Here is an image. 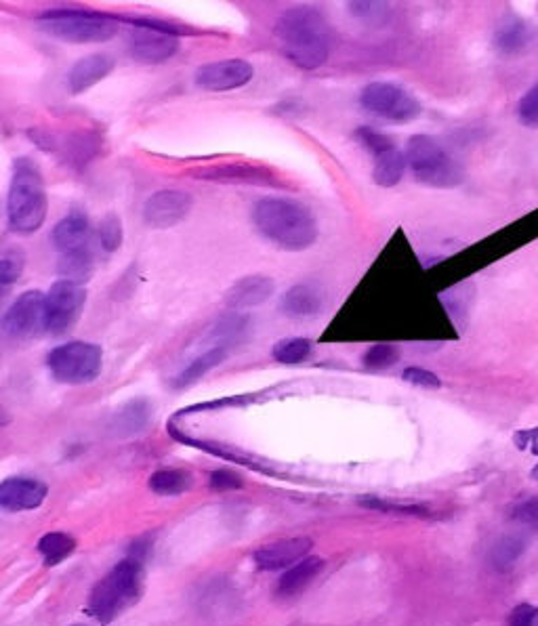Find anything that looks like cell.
Returning <instances> with one entry per match:
<instances>
[{"instance_id":"obj_1","label":"cell","mask_w":538,"mask_h":626,"mask_svg":"<svg viewBox=\"0 0 538 626\" xmlns=\"http://www.w3.org/2000/svg\"><path fill=\"white\" fill-rule=\"evenodd\" d=\"M274 34L284 55L301 70H316L326 64L333 32L318 9L293 7L284 11L276 22Z\"/></svg>"},{"instance_id":"obj_2","label":"cell","mask_w":538,"mask_h":626,"mask_svg":"<svg viewBox=\"0 0 538 626\" xmlns=\"http://www.w3.org/2000/svg\"><path fill=\"white\" fill-rule=\"evenodd\" d=\"M257 232L272 244L301 253L318 240V221L305 204L286 198H261L253 208Z\"/></svg>"},{"instance_id":"obj_3","label":"cell","mask_w":538,"mask_h":626,"mask_svg":"<svg viewBox=\"0 0 538 626\" xmlns=\"http://www.w3.org/2000/svg\"><path fill=\"white\" fill-rule=\"evenodd\" d=\"M49 213V198L40 166L28 158H17L7 196V217L13 232L34 234L43 227Z\"/></svg>"},{"instance_id":"obj_4","label":"cell","mask_w":538,"mask_h":626,"mask_svg":"<svg viewBox=\"0 0 538 626\" xmlns=\"http://www.w3.org/2000/svg\"><path fill=\"white\" fill-rule=\"evenodd\" d=\"M38 26L64 43L89 45L110 40L120 28V19L99 11L53 9L38 17Z\"/></svg>"},{"instance_id":"obj_5","label":"cell","mask_w":538,"mask_h":626,"mask_svg":"<svg viewBox=\"0 0 538 626\" xmlns=\"http://www.w3.org/2000/svg\"><path fill=\"white\" fill-rule=\"evenodd\" d=\"M406 162L417 181L429 187H454L463 181V166L431 135H412L406 143Z\"/></svg>"},{"instance_id":"obj_6","label":"cell","mask_w":538,"mask_h":626,"mask_svg":"<svg viewBox=\"0 0 538 626\" xmlns=\"http://www.w3.org/2000/svg\"><path fill=\"white\" fill-rule=\"evenodd\" d=\"M143 570L137 559H124L103 578L89 601V610L97 620L108 622L139 597Z\"/></svg>"},{"instance_id":"obj_7","label":"cell","mask_w":538,"mask_h":626,"mask_svg":"<svg viewBox=\"0 0 538 626\" xmlns=\"http://www.w3.org/2000/svg\"><path fill=\"white\" fill-rule=\"evenodd\" d=\"M103 351L95 343L70 341L49 351L47 368L51 377L66 385H85L99 377Z\"/></svg>"},{"instance_id":"obj_8","label":"cell","mask_w":538,"mask_h":626,"mask_svg":"<svg viewBox=\"0 0 538 626\" xmlns=\"http://www.w3.org/2000/svg\"><path fill=\"white\" fill-rule=\"evenodd\" d=\"M360 106L383 120L410 122L423 114V106L396 82H370L360 93Z\"/></svg>"},{"instance_id":"obj_9","label":"cell","mask_w":538,"mask_h":626,"mask_svg":"<svg viewBox=\"0 0 538 626\" xmlns=\"http://www.w3.org/2000/svg\"><path fill=\"white\" fill-rule=\"evenodd\" d=\"M85 305V288L68 280H57L45 295V330L51 335H64L80 320Z\"/></svg>"},{"instance_id":"obj_10","label":"cell","mask_w":538,"mask_h":626,"mask_svg":"<svg viewBox=\"0 0 538 626\" xmlns=\"http://www.w3.org/2000/svg\"><path fill=\"white\" fill-rule=\"evenodd\" d=\"M45 330V295L40 290H26L3 316V332L11 341H26Z\"/></svg>"},{"instance_id":"obj_11","label":"cell","mask_w":538,"mask_h":626,"mask_svg":"<svg viewBox=\"0 0 538 626\" xmlns=\"http://www.w3.org/2000/svg\"><path fill=\"white\" fill-rule=\"evenodd\" d=\"M255 68L246 59L213 61L196 70V87L209 93H225L240 89L253 80Z\"/></svg>"},{"instance_id":"obj_12","label":"cell","mask_w":538,"mask_h":626,"mask_svg":"<svg viewBox=\"0 0 538 626\" xmlns=\"http://www.w3.org/2000/svg\"><path fill=\"white\" fill-rule=\"evenodd\" d=\"M192 208V194L183 190H160L143 204V221L154 229H169L188 217Z\"/></svg>"},{"instance_id":"obj_13","label":"cell","mask_w":538,"mask_h":626,"mask_svg":"<svg viewBox=\"0 0 538 626\" xmlns=\"http://www.w3.org/2000/svg\"><path fill=\"white\" fill-rule=\"evenodd\" d=\"M129 51L141 64H164L179 51V36L137 26L129 38Z\"/></svg>"},{"instance_id":"obj_14","label":"cell","mask_w":538,"mask_h":626,"mask_svg":"<svg viewBox=\"0 0 538 626\" xmlns=\"http://www.w3.org/2000/svg\"><path fill=\"white\" fill-rule=\"evenodd\" d=\"M312 540L309 538H286V540H276L272 545H265L255 553V561L261 570L276 572V570H286L293 568L295 563L307 557V553L312 551Z\"/></svg>"},{"instance_id":"obj_15","label":"cell","mask_w":538,"mask_h":626,"mask_svg":"<svg viewBox=\"0 0 538 626\" xmlns=\"http://www.w3.org/2000/svg\"><path fill=\"white\" fill-rule=\"evenodd\" d=\"M47 486L30 477H9L0 484V505L7 511H30L45 503Z\"/></svg>"},{"instance_id":"obj_16","label":"cell","mask_w":538,"mask_h":626,"mask_svg":"<svg viewBox=\"0 0 538 626\" xmlns=\"http://www.w3.org/2000/svg\"><path fill=\"white\" fill-rule=\"evenodd\" d=\"M116 66L114 57L108 53H91L87 57L78 59L68 72V87L74 95L87 93L91 87L103 78H108Z\"/></svg>"},{"instance_id":"obj_17","label":"cell","mask_w":538,"mask_h":626,"mask_svg":"<svg viewBox=\"0 0 538 626\" xmlns=\"http://www.w3.org/2000/svg\"><path fill=\"white\" fill-rule=\"evenodd\" d=\"M51 242L61 255L72 253V250L91 246V223L89 217L80 211L68 213L59 219L51 232Z\"/></svg>"},{"instance_id":"obj_18","label":"cell","mask_w":538,"mask_h":626,"mask_svg":"<svg viewBox=\"0 0 538 626\" xmlns=\"http://www.w3.org/2000/svg\"><path fill=\"white\" fill-rule=\"evenodd\" d=\"M324 309L322 290L314 284H295L280 299V311L288 318H312Z\"/></svg>"},{"instance_id":"obj_19","label":"cell","mask_w":538,"mask_h":626,"mask_svg":"<svg viewBox=\"0 0 538 626\" xmlns=\"http://www.w3.org/2000/svg\"><path fill=\"white\" fill-rule=\"evenodd\" d=\"M276 292V282L267 276H246L227 290L225 303L232 309H251L263 305Z\"/></svg>"},{"instance_id":"obj_20","label":"cell","mask_w":538,"mask_h":626,"mask_svg":"<svg viewBox=\"0 0 538 626\" xmlns=\"http://www.w3.org/2000/svg\"><path fill=\"white\" fill-rule=\"evenodd\" d=\"M95 253L91 246L72 250V253H64L59 257L57 263V274L61 276V280L74 282L78 286H82L85 282H89L95 274Z\"/></svg>"},{"instance_id":"obj_21","label":"cell","mask_w":538,"mask_h":626,"mask_svg":"<svg viewBox=\"0 0 538 626\" xmlns=\"http://www.w3.org/2000/svg\"><path fill=\"white\" fill-rule=\"evenodd\" d=\"M324 570V559L320 557H305L299 563L288 570L280 582H278V593L288 597L303 591L309 582H312L320 572Z\"/></svg>"},{"instance_id":"obj_22","label":"cell","mask_w":538,"mask_h":626,"mask_svg":"<svg viewBox=\"0 0 538 626\" xmlns=\"http://www.w3.org/2000/svg\"><path fill=\"white\" fill-rule=\"evenodd\" d=\"M406 154L398 148H391L379 156H375V166H372V179L381 187L398 185L406 173Z\"/></svg>"},{"instance_id":"obj_23","label":"cell","mask_w":538,"mask_h":626,"mask_svg":"<svg viewBox=\"0 0 538 626\" xmlns=\"http://www.w3.org/2000/svg\"><path fill=\"white\" fill-rule=\"evenodd\" d=\"M532 40L530 28L524 22H505L494 32V47L501 55H517L522 53Z\"/></svg>"},{"instance_id":"obj_24","label":"cell","mask_w":538,"mask_h":626,"mask_svg":"<svg viewBox=\"0 0 538 626\" xmlns=\"http://www.w3.org/2000/svg\"><path fill=\"white\" fill-rule=\"evenodd\" d=\"M227 356V347H213L206 353H202V356H198L188 368H183L177 379L173 381V387L181 389V387H190L194 385L196 381H200L206 372H211L215 366H219Z\"/></svg>"},{"instance_id":"obj_25","label":"cell","mask_w":538,"mask_h":626,"mask_svg":"<svg viewBox=\"0 0 538 626\" xmlns=\"http://www.w3.org/2000/svg\"><path fill=\"white\" fill-rule=\"evenodd\" d=\"M200 177L204 179H215V181H244V183H265V185H276L274 175L265 171V169H253V166H244V164H230V166H219V169L213 171H204L200 173Z\"/></svg>"},{"instance_id":"obj_26","label":"cell","mask_w":538,"mask_h":626,"mask_svg":"<svg viewBox=\"0 0 538 626\" xmlns=\"http://www.w3.org/2000/svg\"><path fill=\"white\" fill-rule=\"evenodd\" d=\"M526 538L520 534H507L494 542L490 551V563L496 570H509L526 551Z\"/></svg>"},{"instance_id":"obj_27","label":"cell","mask_w":538,"mask_h":626,"mask_svg":"<svg viewBox=\"0 0 538 626\" xmlns=\"http://www.w3.org/2000/svg\"><path fill=\"white\" fill-rule=\"evenodd\" d=\"M192 486V475L181 469H162L150 477V490L160 496H175Z\"/></svg>"},{"instance_id":"obj_28","label":"cell","mask_w":538,"mask_h":626,"mask_svg":"<svg viewBox=\"0 0 538 626\" xmlns=\"http://www.w3.org/2000/svg\"><path fill=\"white\" fill-rule=\"evenodd\" d=\"M74 549H76V540L64 532L45 534L38 542V551L49 566H55V563L64 561L68 555H72Z\"/></svg>"},{"instance_id":"obj_29","label":"cell","mask_w":538,"mask_h":626,"mask_svg":"<svg viewBox=\"0 0 538 626\" xmlns=\"http://www.w3.org/2000/svg\"><path fill=\"white\" fill-rule=\"evenodd\" d=\"M272 356L276 362L280 364H288L295 366L305 362L309 356H312V341L303 339V337H293V339H282L274 345Z\"/></svg>"},{"instance_id":"obj_30","label":"cell","mask_w":538,"mask_h":626,"mask_svg":"<svg viewBox=\"0 0 538 626\" xmlns=\"http://www.w3.org/2000/svg\"><path fill=\"white\" fill-rule=\"evenodd\" d=\"M26 250L22 246H7L0 255V284L11 286L22 278L26 269Z\"/></svg>"},{"instance_id":"obj_31","label":"cell","mask_w":538,"mask_h":626,"mask_svg":"<svg viewBox=\"0 0 538 626\" xmlns=\"http://www.w3.org/2000/svg\"><path fill=\"white\" fill-rule=\"evenodd\" d=\"M97 150H99V137L91 133H76L70 137V141H66V156H68L66 160L82 166L97 154Z\"/></svg>"},{"instance_id":"obj_32","label":"cell","mask_w":538,"mask_h":626,"mask_svg":"<svg viewBox=\"0 0 538 626\" xmlns=\"http://www.w3.org/2000/svg\"><path fill=\"white\" fill-rule=\"evenodd\" d=\"M398 360H400V351L391 343L372 345L364 351V356H362V364L368 370H385V368H391L393 364H398Z\"/></svg>"},{"instance_id":"obj_33","label":"cell","mask_w":538,"mask_h":626,"mask_svg":"<svg viewBox=\"0 0 538 626\" xmlns=\"http://www.w3.org/2000/svg\"><path fill=\"white\" fill-rule=\"evenodd\" d=\"M97 236H99L101 248L106 250V253H116V250L122 246V240H124L120 217L114 213L103 217L99 223V229H97Z\"/></svg>"},{"instance_id":"obj_34","label":"cell","mask_w":538,"mask_h":626,"mask_svg":"<svg viewBox=\"0 0 538 626\" xmlns=\"http://www.w3.org/2000/svg\"><path fill=\"white\" fill-rule=\"evenodd\" d=\"M150 419V408L146 406V402H133L127 408H122V412L118 414V431H139L146 427Z\"/></svg>"},{"instance_id":"obj_35","label":"cell","mask_w":538,"mask_h":626,"mask_svg":"<svg viewBox=\"0 0 538 626\" xmlns=\"http://www.w3.org/2000/svg\"><path fill=\"white\" fill-rule=\"evenodd\" d=\"M356 139L360 141L362 148L368 150V154H370L372 158L383 154V152H387V150H391V148H396V143H393L387 135H383L381 131L372 129V127H360V129L356 131Z\"/></svg>"},{"instance_id":"obj_36","label":"cell","mask_w":538,"mask_h":626,"mask_svg":"<svg viewBox=\"0 0 538 626\" xmlns=\"http://www.w3.org/2000/svg\"><path fill=\"white\" fill-rule=\"evenodd\" d=\"M246 324H248V322H246L244 318H238V316L223 318V320L215 326L213 335L223 341V347H227V345H232V343H236V341H240V339L244 337Z\"/></svg>"},{"instance_id":"obj_37","label":"cell","mask_w":538,"mask_h":626,"mask_svg":"<svg viewBox=\"0 0 538 626\" xmlns=\"http://www.w3.org/2000/svg\"><path fill=\"white\" fill-rule=\"evenodd\" d=\"M517 118L528 129H538V85H534L517 103Z\"/></svg>"},{"instance_id":"obj_38","label":"cell","mask_w":538,"mask_h":626,"mask_svg":"<svg viewBox=\"0 0 538 626\" xmlns=\"http://www.w3.org/2000/svg\"><path fill=\"white\" fill-rule=\"evenodd\" d=\"M362 505L368 509H379V511H389V513H402V515H415V517H429L431 511L421 505H398V503H385L379 498H368L362 500Z\"/></svg>"},{"instance_id":"obj_39","label":"cell","mask_w":538,"mask_h":626,"mask_svg":"<svg viewBox=\"0 0 538 626\" xmlns=\"http://www.w3.org/2000/svg\"><path fill=\"white\" fill-rule=\"evenodd\" d=\"M402 379L415 387H423V389H440L442 381L436 372H431L427 368H419V366H410L402 372Z\"/></svg>"},{"instance_id":"obj_40","label":"cell","mask_w":538,"mask_h":626,"mask_svg":"<svg viewBox=\"0 0 538 626\" xmlns=\"http://www.w3.org/2000/svg\"><path fill=\"white\" fill-rule=\"evenodd\" d=\"M517 524L538 530V498H528L524 503L517 505L511 513Z\"/></svg>"},{"instance_id":"obj_41","label":"cell","mask_w":538,"mask_h":626,"mask_svg":"<svg viewBox=\"0 0 538 626\" xmlns=\"http://www.w3.org/2000/svg\"><path fill=\"white\" fill-rule=\"evenodd\" d=\"M349 11L354 13L356 17H360L362 22L370 24V22H381L387 13V5H383V3H351Z\"/></svg>"},{"instance_id":"obj_42","label":"cell","mask_w":538,"mask_h":626,"mask_svg":"<svg viewBox=\"0 0 538 626\" xmlns=\"http://www.w3.org/2000/svg\"><path fill=\"white\" fill-rule=\"evenodd\" d=\"M538 618V608L530 603H522L511 612L509 616V626H534Z\"/></svg>"},{"instance_id":"obj_43","label":"cell","mask_w":538,"mask_h":626,"mask_svg":"<svg viewBox=\"0 0 538 626\" xmlns=\"http://www.w3.org/2000/svg\"><path fill=\"white\" fill-rule=\"evenodd\" d=\"M513 442L517 450H530L534 456H538V427L517 431L513 435Z\"/></svg>"},{"instance_id":"obj_44","label":"cell","mask_w":538,"mask_h":626,"mask_svg":"<svg viewBox=\"0 0 538 626\" xmlns=\"http://www.w3.org/2000/svg\"><path fill=\"white\" fill-rule=\"evenodd\" d=\"M211 486L215 490H230V488L240 486V479H238V475H234L230 471H215L211 475Z\"/></svg>"},{"instance_id":"obj_45","label":"cell","mask_w":538,"mask_h":626,"mask_svg":"<svg viewBox=\"0 0 538 626\" xmlns=\"http://www.w3.org/2000/svg\"><path fill=\"white\" fill-rule=\"evenodd\" d=\"M532 479H536V482H538V465L532 469Z\"/></svg>"},{"instance_id":"obj_46","label":"cell","mask_w":538,"mask_h":626,"mask_svg":"<svg viewBox=\"0 0 538 626\" xmlns=\"http://www.w3.org/2000/svg\"><path fill=\"white\" fill-rule=\"evenodd\" d=\"M74 626H82V624H74Z\"/></svg>"}]
</instances>
